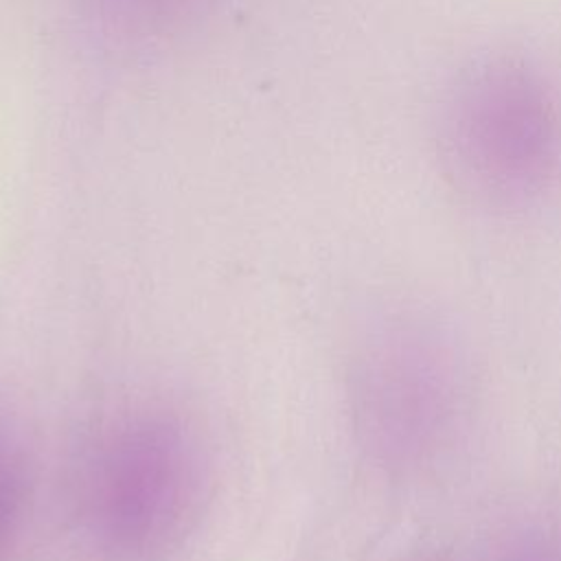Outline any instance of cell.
Returning <instances> with one entry per match:
<instances>
[{"mask_svg":"<svg viewBox=\"0 0 561 561\" xmlns=\"http://www.w3.org/2000/svg\"><path fill=\"white\" fill-rule=\"evenodd\" d=\"M206 471L195 434L171 412L140 410L96 440L81 478V515L116 561L164 557L191 533Z\"/></svg>","mask_w":561,"mask_h":561,"instance_id":"1","label":"cell"},{"mask_svg":"<svg viewBox=\"0 0 561 561\" xmlns=\"http://www.w3.org/2000/svg\"><path fill=\"white\" fill-rule=\"evenodd\" d=\"M351 401L368 458L392 476H416L456 445L469 401L465 366L434 324L397 320L362 348Z\"/></svg>","mask_w":561,"mask_h":561,"instance_id":"2","label":"cell"},{"mask_svg":"<svg viewBox=\"0 0 561 561\" xmlns=\"http://www.w3.org/2000/svg\"><path fill=\"white\" fill-rule=\"evenodd\" d=\"M454 140L465 169L495 193H535L561 164L557 103L519 66H491L465 85Z\"/></svg>","mask_w":561,"mask_h":561,"instance_id":"3","label":"cell"},{"mask_svg":"<svg viewBox=\"0 0 561 561\" xmlns=\"http://www.w3.org/2000/svg\"><path fill=\"white\" fill-rule=\"evenodd\" d=\"M495 561H561V528L537 519L526 522L504 537Z\"/></svg>","mask_w":561,"mask_h":561,"instance_id":"4","label":"cell"},{"mask_svg":"<svg viewBox=\"0 0 561 561\" xmlns=\"http://www.w3.org/2000/svg\"><path fill=\"white\" fill-rule=\"evenodd\" d=\"M24 506V465L13 440L0 430V550L13 535Z\"/></svg>","mask_w":561,"mask_h":561,"instance_id":"5","label":"cell"},{"mask_svg":"<svg viewBox=\"0 0 561 561\" xmlns=\"http://www.w3.org/2000/svg\"><path fill=\"white\" fill-rule=\"evenodd\" d=\"M191 2L195 0H101L107 15L131 31L162 26L171 18H178Z\"/></svg>","mask_w":561,"mask_h":561,"instance_id":"6","label":"cell"}]
</instances>
